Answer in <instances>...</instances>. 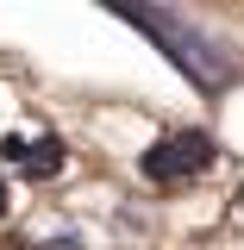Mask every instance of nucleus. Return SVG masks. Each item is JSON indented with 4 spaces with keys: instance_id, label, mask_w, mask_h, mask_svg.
<instances>
[{
    "instance_id": "nucleus-1",
    "label": "nucleus",
    "mask_w": 244,
    "mask_h": 250,
    "mask_svg": "<svg viewBox=\"0 0 244 250\" xmlns=\"http://www.w3.org/2000/svg\"><path fill=\"white\" fill-rule=\"evenodd\" d=\"M113 19H119V25H132V31H144V38H151V44H156V50H163L169 62H176V69H182V75H188V82H194L200 94H219L225 82H232V57L219 50L207 31H194V25L182 19V13L113 6Z\"/></svg>"
},
{
    "instance_id": "nucleus-2",
    "label": "nucleus",
    "mask_w": 244,
    "mask_h": 250,
    "mask_svg": "<svg viewBox=\"0 0 244 250\" xmlns=\"http://www.w3.org/2000/svg\"><path fill=\"white\" fill-rule=\"evenodd\" d=\"M213 156H219V144L207 131H169V138H156L151 150L138 156V169H144L151 182L176 188V182H194L200 169H213Z\"/></svg>"
},
{
    "instance_id": "nucleus-3",
    "label": "nucleus",
    "mask_w": 244,
    "mask_h": 250,
    "mask_svg": "<svg viewBox=\"0 0 244 250\" xmlns=\"http://www.w3.org/2000/svg\"><path fill=\"white\" fill-rule=\"evenodd\" d=\"M19 169H25L31 182L57 175V169H63V138H38V144H25V163H19Z\"/></svg>"
},
{
    "instance_id": "nucleus-4",
    "label": "nucleus",
    "mask_w": 244,
    "mask_h": 250,
    "mask_svg": "<svg viewBox=\"0 0 244 250\" xmlns=\"http://www.w3.org/2000/svg\"><path fill=\"white\" fill-rule=\"evenodd\" d=\"M238 200H244V194H238Z\"/></svg>"
}]
</instances>
